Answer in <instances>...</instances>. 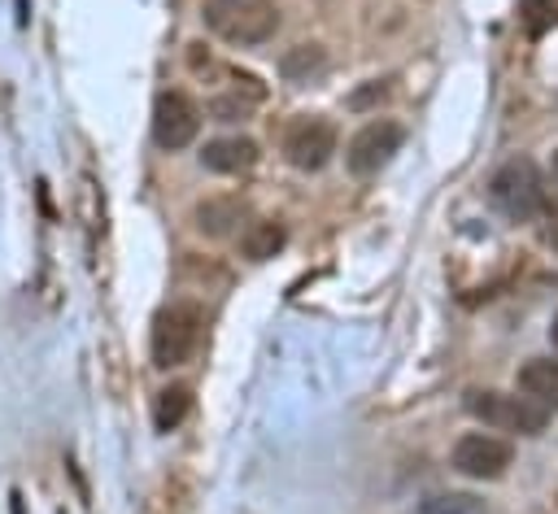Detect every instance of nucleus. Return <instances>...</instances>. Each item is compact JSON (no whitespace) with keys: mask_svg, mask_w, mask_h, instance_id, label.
Masks as SVG:
<instances>
[{"mask_svg":"<svg viewBox=\"0 0 558 514\" xmlns=\"http://www.w3.org/2000/svg\"><path fill=\"white\" fill-rule=\"evenodd\" d=\"M484 192H488V205H493L506 222H536L541 209L549 205V187H545L541 166H536L532 157H519V152L506 157V161L488 174Z\"/></svg>","mask_w":558,"mask_h":514,"instance_id":"nucleus-1","label":"nucleus"},{"mask_svg":"<svg viewBox=\"0 0 558 514\" xmlns=\"http://www.w3.org/2000/svg\"><path fill=\"white\" fill-rule=\"evenodd\" d=\"M205 335V309L196 301H170L157 309L153 331H148V357L157 370H174L183 362H192V353L201 348Z\"/></svg>","mask_w":558,"mask_h":514,"instance_id":"nucleus-2","label":"nucleus"},{"mask_svg":"<svg viewBox=\"0 0 558 514\" xmlns=\"http://www.w3.org/2000/svg\"><path fill=\"white\" fill-rule=\"evenodd\" d=\"M466 414L488 427V431H506V436H541L549 427V409L536 405L532 396H523L519 388L514 392H501V388H471L466 392Z\"/></svg>","mask_w":558,"mask_h":514,"instance_id":"nucleus-3","label":"nucleus"},{"mask_svg":"<svg viewBox=\"0 0 558 514\" xmlns=\"http://www.w3.org/2000/svg\"><path fill=\"white\" fill-rule=\"evenodd\" d=\"M201 17L205 26L235 44V48H253V44H266L275 30H279V4L275 0H205L201 4Z\"/></svg>","mask_w":558,"mask_h":514,"instance_id":"nucleus-4","label":"nucleus"},{"mask_svg":"<svg viewBox=\"0 0 558 514\" xmlns=\"http://www.w3.org/2000/svg\"><path fill=\"white\" fill-rule=\"evenodd\" d=\"M336 144H340V131L331 118L323 113H296L283 131V161L292 170H323L331 157H336Z\"/></svg>","mask_w":558,"mask_h":514,"instance_id":"nucleus-5","label":"nucleus"},{"mask_svg":"<svg viewBox=\"0 0 558 514\" xmlns=\"http://www.w3.org/2000/svg\"><path fill=\"white\" fill-rule=\"evenodd\" d=\"M405 144V126L397 118H371L349 144H344V166L353 179H371L379 174Z\"/></svg>","mask_w":558,"mask_h":514,"instance_id":"nucleus-6","label":"nucleus"},{"mask_svg":"<svg viewBox=\"0 0 558 514\" xmlns=\"http://www.w3.org/2000/svg\"><path fill=\"white\" fill-rule=\"evenodd\" d=\"M196 135H201V105L187 91H179V87L161 91L153 100V144L161 152H179Z\"/></svg>","mask_w":558,"mask_h":514,"instance_id":"nucleus-7","label":"nucleus"},{"mask_svg":"<svg viewBox=\"0 0 558 514\" xmlns=\"http://www.w3.org/2000/svg\"><path fill=\"white\" fill-rule=\"evenodd\" d=\"M449 462L466 479H501L514 462V444L497 431H466V436H458Z\"/></svg>","mask_w":558,"mask_h":514,"instance_id":"nucleus-8","label":"nucleus"},{"mask_svg":"<svg viewBox=\"0 0 558 514\" xmlns=\"http://www.w3.org/2000/svg\"><path fill=\"white\" fill-rule=\"evenodd\" d=\"M248 218V205L244 196H205L196 209H192V227L209 240H227V235H240V222Z\"/></svg>","mask_w":558,"mask_h":514,"instance_id":"nucleus-9","label":"nucleus"},{"mask_svg":"<svg viewBox=\"0 0 558 514\" xmlns=\"http://www.w3.org/2000/svg\"><path fill=\"white\" fill-rule=\"evenodd\" d=\"M257 157H262V148L248 135H222V139H209L201 148V166L209 174H244L257 166Z\"/></svg>","mask_w":558,"mask_h":514,"instance_id":"nucleus-10","label":"nucleus"},{"mask_svg":"<svg viewBox=\"0 0 558 514\" xmlns=\"http://www.w3.org/2000/svg\"><path fill=\"white\" fill-rule=\"evenodd\" d=\"M519 392L545 409H558V357H527L514 375Z\"/></svg>","mask_w":558,"mask_h":514,"instance_id":"nucleus-11","label":"nucleus"},{"mask_svg":"<svg viewBox=\"0 0 558 514\" xmlns=\"http://www.w3.org/2000/svg\"><path fill=\"white\" fill-rule=\"evenodd\" d=\"M283 240H288L283 222H275V218H257V222H248V227L240 231V257H248V261H266V257H275V253L283 248Z\"/></svg>","mask_w":558,"mask_h":514,"instance_id":"nucleus-12","label":"nucleus"},{"mask_svg":"<svg viewBox=\"0 0 558 514\" xmlns=\"http://www.w3.org/2000/svg\"><path fill=\"white\" fill-rule=\"evenodd\" d=\"M187 414H192V388L187 383H166L153 396V427L157 431H179Z\"/></svg>","mask_w":558,"mask_h":514,"instance_id":"nucleus-13","label":"nucleus"},{"mask_svg":"<svg viewBox=\"0 0 558 514\" xmlns=\"http://www.w3.org/2000/svg\"><path fill=\"white\" fill-rule=\"evenodd\" d=\"M327 65V52H323V44H296L292 52H283V61H279V70H283V78H292V83H305L310 74H318Z\"/></svg>","mask_w":558,"mask_h":514,"instance_id":"nucleus-14","label":"nucleus"},{"mask_svg":"<svg viewBox=\"0 0 558 514\" xmlns=\"http://www.w3.org/2000/svg\"><path fill=\"white\" fill-rule=\"evenodd\" d=\"M480 501L471 492H432L414 505V514H475Z\"/></svg>","mask_w":558,"mask_h":514,"instance_id":"nucleus-15","label":"nucleus"},{"mask_svg":"<svg viewBox=\"0 0 558 514\" xmlns=\"http://www.w3.org/2000/svg\"><path fill=\"white\" fill-rule=\"evenodd\" d=\"M558 22V0H523V26L527 35H541Z\"/></svg>","mask_w":558,"mask_h":514,"instance_id":"nucleus-16","label":"nucleus"},{"mask_svg":"<svg viewBox=\"0 0 558 514\" xmlns=\"http://www.w3.org/2000/svg\"><path fill=\"white\" fill-rule=\"evenodd\" d=\"M536 240L549 248V253H558V205L549 200L545 209H541V218H536Z\"/></svg>","mask_w":558,"mask_h":514,"instance_id":"nucleus-17","label":"nucleus"},{"mask_svg":"<svg viewBox=\"0 0 558 514\" xmlns=\"http://www.w3.org/2000/svg\"><path fill=\"white\" fill-rule=\"evenodd\" d=\"M384 96H388V78H371V87H362V91L349 96V109H366V105H375Z\"/></svg>","mask_w":558,"mask_h":514,"instance_id":"nucleus-18","label":"nucleus"},{"mask_svg":"<svg viewBox=\"0 0 558 514\" xmlns=\"http://www.w3.org/2000/svg\"><path fill=\"white\" fill-rule=\"evenodd\" d=\"M549 344L558 348V314H554V322H549Z\"/></svg>","mask_w":558,"mask_h":514,"instance_id":"nucleus-19","label":"nucleus"},{"mask_svg":"<svg viewBox=\"0 0 558 514\" xmlns=\"http://www.w3.org/2000/svg\"><path fill=\"white\" fill-rule=\"evenodd\" d=\"M549 174H554V183H558V148H554V161H549Z\"/></svg>","mask_w":558,"mask_h":514,"instance_id":"nucleus-20","label":"nucleus"},{"mask_svg":"<svg viewBox=\"0 0 558 514\" xmlns=\"http://www.w3.org/2000/svg\"><path fill=\"white\" fill-rule=\"evenodd\" d=\"M13 514H22V497L17 492H13Z\"/></svg>","mask_w":558,"mask_h":514,"instance_id":"nucleus-21","label":"nucleus"}]
</instances>
